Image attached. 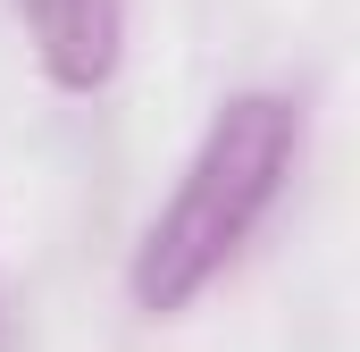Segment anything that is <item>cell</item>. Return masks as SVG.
I'll return each mask as SVG.
<instances>
[{
  "mask_svg": "<svg viewBox=\"0 0 360 352\" xmlns=\"http://www.w3.org/2000/svg\"><path fill=\"white\" fill-rule=\"evenodd\" d=\"M293 168H302V101L293 92H235L210 118V134L193 143L168 210L134 244V268H126L134 310L176 319L184 302H201L243 260V244L260 235V218L276 210Z\"/></svg>",
  "mask_w": 360,
  "mask_h": 352,
  "instance_id": "1",
  "label": "cell"
},
{
  "mask_svg": "<svg viewBox=\"0 0 360 352\" xmlns=\"http://www.w3.org/2000/svg\"><path fill=\"white\" fill-rule=\"evenodd\" d=\"M34 59L59 92H101L126 59V0H17Z\"/></svg>",
  "mask_w": 360,
  "mask_h": 352,
  "instance_id": "2",
  "label": "cell"
}]
</instances>
